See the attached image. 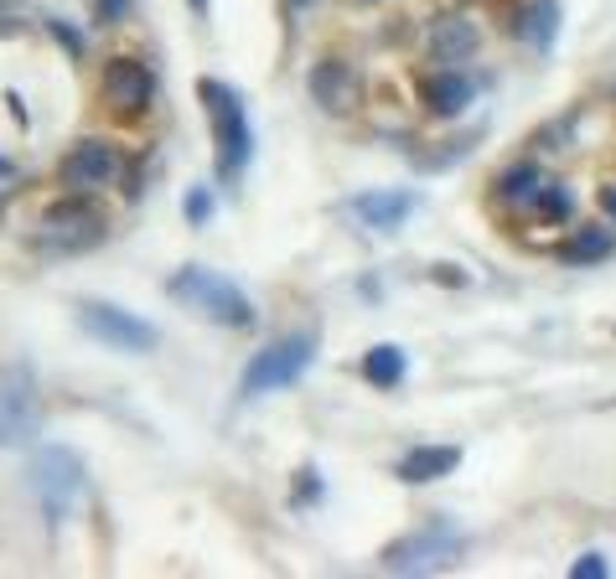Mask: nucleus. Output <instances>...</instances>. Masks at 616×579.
Masks as SVG:
<instances>
[{"label": "nucleus", "instance_id": "obj_8", "mask_svg": "<svg viewBox=\"0 0 616 579\" xmlns=\"http://www.w3.org/2000/svg\"><path fill=\"white\" fill-rule=\"evenodd\" d=\"M37 430V383L27 368H0V450Z\"/></svg>", "mask_w": 616, "mask_h": 579}, {"label": "nucleus", "instance_id": "obj_4", "mask_svg": "<svg viewBox=\"0 0 616 579\" xmlns=\"http://www.w3.org/2000/svg\"><path fill=\"white\" fill-rule=\"evenodd\" d=\"M31 491H37V502L47 507V518H62L73 497L83 491V461H78L73 450L62 446H47L31 456Z\"/></svg>", "mask_w": 616, "mask_h": 579}, {"label": "nucleus", "instance_id": "obj_3", "mask_svg": "<svg viewBox=\"0 0 616 579\" xmlns=\"http://www.w3.org/2000/svg\"><path fill=\"white\" fill-rule=\"evenodd\" d=\"M171 296H177L181 306H192L197 316L218 321V327H255V306L244 300L239 284L212 274V269H202V264L177 269V274H171Z\"/></svg>", "mask_w": 616, "mask_h": 579}, {"label": "nucleus", "instance_id": "obj_25", "mask_svg": "<svg viewBox=\"0 0 616 579\" xmlns=\"http://www.w3.org/2000/svg\"><path fill=\"white\" fill-rule=\"evenodd\" d=\"M316 491H321V476H316V471L296 476V502H316Z\"/></svg>", "mask_w": 616, "mask_h": 579}, {"label": "nucleus", "instance_id": "obj_20", "mask_svg": "<svg viewBox=\"0 0 616 579\" xmlns=\"http://www.w3.org/2000/svg\"><path fill=\"white\" fill-rule=\"evenodd\" d=\"M528 208H534V218H539V223H565V218L575 212V202H570V192H565V187H539V197H534Z\"/></svg>", "mask_w": 616, "mask_h": 579}, {"label": "nucleus", "instance_id": "obj_15", "mask_svg": "<svg viewBox=\"0 0 616 579\" xmlns=\"http://www.w3.org/2000/svg\"><path fill=\"white\" fill-rule=\"evenodd\" d=\"M461 456H466L461 446H415L409 456H399L394 476H399L405 487H430L440 476H451L456 466H461Z\"/></svg>", "mask_w": 616, "mask_h": 579}, {"label": "nucleus", "instance_id": "obj_10", "mask_svg": "<svg viewBox=\"0 0 616 579\" xmlns=\"http://www.w3.org/2000/svg\"><path fill=\"white\" fill-rule=\"evenodd\" d=\"M306 83H311V99L327 114H347V109L358 104V73L347 68L342 58H321L311 62V73H306Z\"/></svg>", "mask_w": 616, "mask_h": 579}, {"label": "nucleus", "instance_id": "obj_26", "mask_svg": "<svg viewBox=\"0 0 616 579\" xmlns=\"http://www.w3.org/2000/svg\"><path fill=\"white\" fill-rule=\"evenodd\" d=\"M430 274H436L440 284H466V274H461V269H451V264H436Z\"/></svg>", "mask_w": 616, "mask_h": 579}, {"label": "nucleus", "instance_id": "obj_5", "mask_svg": "<svg viewBox=\"0 0 616 579\" xmlns=\"http://www.w3.org/2000/svg\"><path fill=\"white\" fill-rule=\"evenodd\" d=\"M78 327L89 331L93 342L115 347V352H156V342H161L151 321H140V316L120 311L109 300H83L78 306Z\"/></svg>", "mask_w": 616, "mask_h": 579}, {"label": "nucleus", "instance_id": "obj_22", "mask_svg": "<svg viewBox=\"0 0 616 579\" xmlns=\"http://www.w3.org/2000/svg\"><path fill=\"white\" fill-rule=\"evenodd\" d=\"M570 575L575 579H602L606 575V559H602V553H580V559L570 565Z\"/></svg>", "mask_w": 616, "mask_h": 579}, {"label": "nucleus", "instance_id": "obj_27", "mask_svg": "<svg viewBox=\"0 0 616 579\" xmlns=\"http://www.w3.org/2000/svg\"><path fill=\"white\" fill-rule=\"evenodd\" d=\"M602 208L616 218V181H606V187H602Z\"/></svg>", "mask_w": 616, "mask_h": 579}, {"label": "nucleus", "instance_id": "obj_2", "mask_svg": "<svg viewBox=\"0 0 616 579\" xmlns=\"http://www.w3.org/2000/svg\"><path fill=\"white\" fill-rule=\"evenodd\" d=\"M316 347H321V331H311V327L290 331V337H280V342H270L265 352L249 357L239 393H244V399H265V393H280V388H290L316 362Z\"/></svg>", "mask_w": 616, "mask_h": 579}, {"label": "nucleus", "instance_id": "obj_30", "mask_svg": "<svg viewBox=\"0 0 616 579\" xmlns=\"http://www.w3.org/2000/svg\"><path fill=\"white\" fill-rule=\"evenodd\" d=\"M362 6H378V0H362Z\"/></svg>", "mask_w": 616, "mask_h": 579}, {"label": "nucleus", "instance_id": "obj_29", "mask_svg": "<svg viewBox=\"0 0 616 579\" xmlns=\"http://www.w3.org/2000/svg\"><path fill=\"white\" fill-rule=\"evenodd\" d=\"M286 6H296V11H301V6H311V0H286Z\"/></svg>", "mask_w": 616, "mask_h": 579}, {"label": "nucleus", "instance_id": "obj_23", "mask_svg": "<svg viewBox=\"0 0 616 579\" xmlns=\"http://www.w3.org/2000/svg\"><path fill=\"white\" fill-rule=\"evenodd\" d=\"M93 11H99V21H109V27H115V21H125V16H130V0H93Z\"/></svg>", "mask_w": 616, "mask_h": 579}, {"label": "nucleus", "instance_id": "obj_6", "mask_svg": "<svg viewBox=\"0 0 616 579\" xmlns=\"http://www.w3.org/2000/svg\"><path fill=\"white\" fill-rule=\"evenodd\" d=\"M461 549H466L461 533L446 528V522H436V528H420V533L389 543V549H384V565L399 569V575H430V569H451L456 559H461Z\"/></svg>", "mask_w": 616, "mask_h": 579}, {"label": "nucleus", "instance_id": "obj_12", "mask_svg": "<svg viewBox=\"0 0 616 579\" xmlns=\"http://www.w3.org/2000/svg\"><path fill=\"white\" fill-rule=\"evenodd\" d=\"M471 99H477V83H471L466 73H456V68H440V73L420 78V104L436 119H456Z\"/></svg>", "mask_w": 616, "mask_h": 579}, {"label": "nucleus", "instance_id": "obj_16", "mask_svg": "<svg viewBox=\"0 0 616 579\" xmlns=\"http://www.w3.org/2000/svg\"><path fill=\"white\" fill-rule=\"evenodd\" d=\"M358 372L374 388H399V383H405V372H409V357H405V347L378 342V347H368V352H362Z\"/></svg>", "mask_w": 616, "mask_h": 579}, {"label": "nucleus", "instance_id": "obj_21", "mask_svg": "<svg viewBox=\"0 0 616 579\" xmlns=\"http://www.w3.org/2000/svg\"><path fill=\"white\" fill-rule=\"evenodd\" d=\"M208 218H212V192L208 187H192V192H187V223L202 228Z\"/></svg>", "mask_w": 616, "mask_h": 579}, {"label": "nucleus", "instance_id": "obj_9", "mask_svg": "<svg viewBox=\"0 0 616 579\" xmlns=\"http://www.w3.org/2000/svg\"><path fill=\"white\" fill-rule=\"evenodd\" d=\"M347 212L358 218L362 228H374V233H394V228L409 223V212H415V197L399 192V187H374V192H358L347 202Z\"/></svg>", "mask_w": 616, "mask_h": 579}, {"label": "nucleus", "instance_id": "obj_28", "mask_svg": "<svg viewBox=\"0 0 616 579\" xmlns=\"http://www.w3.org/2000/svg\"><path fill=\"white\" fill-rule=\"evenodd\" d=\"M192 11H208V0H192Z\"/></svg>", "mask_w": 616, "mask_h": 579}, {"label": "nucleus", "instance_id": "obj_18", "mask_svg": "<svg viewBox=\"0 0 616 579\" xmlns=\"http://www.w3.org/2000/svg\"><path fill=\"white\" fill-rule=\"evenodd\" d=\"M539 166L534 161H518V166H508L503 177L493 181V197H503V202H513V208H524V202H534L539 197Z\"/></svg>", "mask_w": 616, "mask_h": 579}, {"label": "nucleus", "instance_id": "obj_17", "mask_svg": "<svg viewBox=\"0 0 616 579\" xmlns=\"http://www.w3.org/2000/svg\"><path fill=\"white\" fill-rule=\"evenodd\" d=\"M612 253H616V243L606 228H580V233H570L565 243H555L559 264H606Z\"/></svg>", "mask_w": 616, "mask_h": 579}, {"label": "nucleus", "instance_id": "obj_7", "mask_svg": "<svg viewBox=\"0 0 616 579\" xmlns=\"http://www.w3.org/2000/svg\"><path fill=\"white\" fill-rule=\"evenodd\" d=\"M156 99V73L140 58H109L105 62V104L120 119H140Z\"/></svg>", "mask_w": 616, "mask_h": 579}, {"label": "nucleus", "instance_id": "obj_14", "mask_svg": "<svg viewBox=\"0 0 616 579\" xmlns=\"http://www.w3.org/2000/svg\"><path fill=\"white\" fill-rule=\"evenodd\" d=\"M425 52H430V62H440V68H456V62H466L477 52V27H471L466 16H440L436 27L425 31Z\"/></svg>", "mask_w": 616, "mask_h": 579}, {"label": "nucleus", "instance_id": "obj_1", "mask_svg": "<svg viewBox=\"0 0 616 579\" xmlns=\"http://www.w3.org/2000/svg\"><path fill=\"white\" fill-rule=\"evenodd\" d=\"M197 99L212 114V161H218V177L239 181L249 156H255V134H249L239 93L228 89L223 78H197Z\"/></svg>", "mask_w": 616, "mask_h": 579}, {"label": "nucleus", "instance_id": "obj_24", "mask_svg": "<svg viewBox=\"0 0 616 579\" xmlns=\"http://www.w3.org/2000/svg\"><path fill=\"white\" fill-rule=\"evenodd\" d=\"M52 37H58V42L68 47V52H73V58H83V37H78V31L68 27V21H52Z\"/></svg>", "mask_w": 616, "mask_h": 579}, {"label": "nucleus", "instance_id": "obj_13", "mask_svg": "<svg viewBox=\"0 0 616 579\" xmlns=\"http://www.w3.org/2000/svg\"><path fill=\"white\" fill-rule=\"evenodd\" d=\"M115 171H120V156L105 140H78L68 150V161H62V181L68 187H105V181H115Z\"/></svg>", "mask_w": 616, "mask_h": 579}, {"label": "nucleus", "instance_id": "obj_19", "mask_svg": "<svg viewBox=\"0 0 616 579\" xmlns=\"http://www.w3.org/2000/svg\"><path fill=\"white\" fill-rule=\"evenodd\" d=\"M524 37L534 52H549L559 37V6L555 0H528V16H524Z\"/></svg>", "mask_w": 616, "mask_h": 579}, {"label": "nucleus", "instance_id": "obj_11", "mask_svg": "<svg viewBox=\"0 0 616 579\" xmlns=\"http://www.w3.org/2000/svg\"><path fill=\"white\" fill-rule=\"evenodd\" d=\"M47 238L68 253L89 249L93 238H105V218H99L89 202H58V208L47 212Z\"/></svg>", "mask_w": 616, "mask_h": 579}]
</instances>
